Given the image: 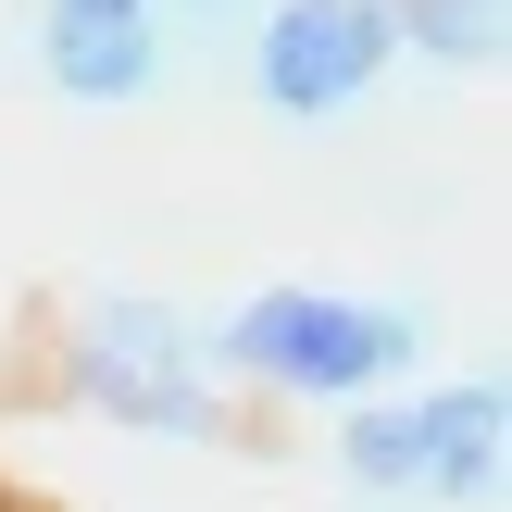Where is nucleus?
I'll list each match as a JSON object with an SVG mask.
<instances>
[{"label": "nucleus", "instance_id": "f257e3e1", "mask_svg": "<svg viewBox=\"0 0 512 512\" xmlns=\"http://www.w3.org/2000/svg\"><path fill=\"white\" fill-rule=\"evenodd\" d=\"M200 363L250 375V388H288V400H375L388 375L425 363V325L388 313V300H338V288H250L200 338Z\"/></svg>", "mask_w": 512, "mask_h": 512}, {"label": "nucleus", "instance_id": "f03ea898", "mask_svg": "<svg viewBox=\"0 0 512 512\" xmlns=\"http://www.w3.org/2000/svg\"><path fill=\"white\" fill-rule=\"evenodd\" d=\"M500 425H512V400L488 375H463V388H425V400H400V413H350L338 463H350V488H375V500L463 512V500L500 488Z\"/></svg>", "mask_w": 512, "mask_h": 512}, {"label": "nucleus", "instance_id": "7ed1b4c3", "mask_svg": "<svg viewBox=\"0 0 512 512\" xmlns=\"http://www.w3.org/2000/svg\"><path fill=\"white\" fill-rule=\"evenodd\" d=\"M400 63V13L388 0H275L263 38H250V88L288 125H325Z\"/></svg>", "mask_w": 512, "mask_h": 512}, {"label": "nucleus", "instance_id": "20e7f679", "mask_svg": "<svg viewBox=\"0 0 512 512\" xmlns=\"http://www.w3.org/2000/svg\"><path fill=\"white\" fill-rule=\"evenodd\" d=\"M38 75L63 100H150L163 88V13L150 0H50L38 13Z\"/></svg>", "mask_w": 512, "mask_h": 512}, {"label": "nucleus", "instance_id": "39448f33", "mask_svg": "<svg viewBox=\"0 0 512 512\" xmlns=\"http://www.w3.org/2000/svg\"><path fill=\"white\" fill-rule=\"evenodd\" d=\"M63 375H75V400H88L100 425H125V438H213V425H225V400H213L200 363H125V350L75 338Z\"/></svg>", "mask_w": 512, "mask_h": 512}, {"label": "nucleus", "instance_id": "423d86ee", "mask_svg": "<svg viewBox=\"0 0 512 512\" xmlns=\"http://www.w3.org/2000/svg\"><path fill=\"white\" fill-rule=\"evenodd\" d=\"M75 338L125 350V363H200V325L175 313V300H150V288H100L88 313H75Z\"/></svg>", "mask_w": 512, "mask_h": 512}, {"label": "nucleus", "instance_id": "0eeeda50", "mask_svg": "<svg viewBox=\"0 0 512 512\" xmlns=\"http://www.w3.org/2000/svg\"><path fill=\"white\" fill-rule=\"evenodd\" d=\"M388 13H400V50H425V63H450V75L500 63V0H388Z\"/></svg>", "mask_w": 512, "mask_h": 512}, {"label": "nucleus", "instance_id": "6e6552de", "mask_svg": "<svg viewBox=\"0 0 512 512\" xmlns=\"http://www.w3.org/2000/svg\"><path fill=\"white\" fill-rule=\"evenodd\" d=\"M163 25H238V0H150Z\"/></svg>", "mask_w": 512, "mask_h": 512}]
</instances>
